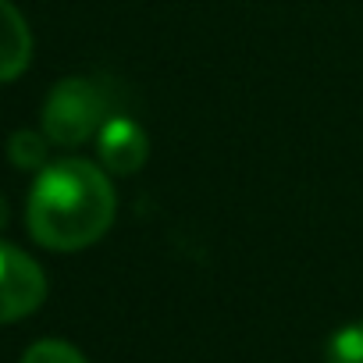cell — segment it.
<instances>
[{
	"instance_id": "cell-1",
	"label": "cell",
	"mask_w": 363,
	"mask_h": 363,
	"mask_svg": "<svg viewBox=\"0 0 363 363\" xmlns=\"http://www.w3.org/2000/svg\"><path fill=\"white\" fill-rule=\"evenodd\" d=\"M114 221V189L89 160L47 164L29 193V232L47 250H82Z\"/></svg>"
},
{
	"instance_id": "cell-2",
	"label": "cell",
	"mask_w": 363,
	"mask_h": 363,
	"mask_svg": "<svg viewBox=\"0 0 363 363\" xmlns=\"http://www.w3.org/2000/svg\"><path fill=\"white\" fill-rule=\"evenodd\" d=\"M104 125V96L86 79H65L43 104V132L57 146H79Z\"/></svg>"
},
{
	"instance_id": "cell-3",
	"label": "cell",
	"mask_w": 363,
	"mask_h": 363,
	"mask_svg": "<svg viewBox=\"0 0 363 363\" xmlns=\"http://www.w3.org/2000/svg\"><path fill=\"white\" fill-rule=\"evenodd\" d=\"M47 296V278L33 257L0 242V324L29 317Z\"/></svg>"
},
{
	"instance_id": "cell-4",
	"label": "cell",
	"mask_w": 363,
	"mask_h": 363,
	"mask_svg": "<svg viewBox=\"0 0 363 363\" xmlns=\"http://www.w3.org/2000/svg\"><path fill=\"white\" fill-rule=\"evenodd\" d=\"M96 150H100V160L107 171L135 174L146 164L150 143H146V132L132 118H107L96 132Z\"/></svg>"
},
{
	"instance_id": "cell-5",
	"label": "cell",
	"mask_w": 363,
	"mask_h": 363,
	"mask_svg": "<svg viewBox=\"0 0 363 363\" xmlns=\"http://www.w3.org/2000/svg\"><path fill=\"white\" fill-rule=\"evenodd\" d=\"M29 57H33V36L22 11L11 0H0V82L22 75Z\"/></svg>"
},
{
	"instance_id": "cell-6",
	"label": "cell",
	"mask_w": 363,
	"mask_h": 363,
	"mask_svg": "<svg viewBox=\"0 0 363 363\" xmlns=\"http://www.w3.org/2000/svg\"><path fill=\"white\" fill-rule=\"evenodd\" d=\"M324 359L328 363H363V320L331 331L324 345Z\"/></svg>"
},
{
	"instance_id": "cell-7",
	"label": "cell",
	"mask_w": 363,
	"mask_h": 363,
	"mask_svg": "<svg viewBox=\"0 0 363 363\" xmlns=\"http://www.w3.org/2000/svg\"><path fill=\"white\" fill-rule=\"evenodd\" d=\"M22 363H86V356H82L75 345H68V342L47 338V342H36V345L22 356Z\"/></svg>"
},
{
	"instance_id": "cell-8",
	"label": "cell",
	"mask_w": 363,
	"mask_h": 363,
	"mask_svg": "<svg viewBox=\"0 0 363 363\" xmlns=\"http://www.w3.org/2000/svg\"><path fill=\"white\" fill-rule=\"evenodd\" d=\"M8 153H11V160H15L18 167H40V164L47 160V143H43L36 132H15Z\"/></svg>"
},
{
	"instance_id": "cell-9",
	"label": "cell",
	"mask_w": 363,
	"mask_h": 363,
	"mask_svg": "<svg viewBox=\"0 0 363 363\" xmlns=\"http://www.w3.org/2000/svg\"><path fill=\"white\" fill-rule=\"evenodd\" d=\"M0 225H4V200H0Z\"/></svg>"
}]
</instances>
